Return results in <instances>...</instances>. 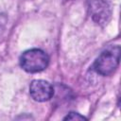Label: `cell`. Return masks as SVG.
<instances>
[{
    "mask_svg": "<svg viewBox=\"0 0 121 121\" xmlns=\"http://www.w3.org/2000/svg\"><path fill=\"white\" fill-rule=\"evenodd\" d=\"M120 60V46L112 45L103 50L94 63V69L101 76L112 75Z\"/></svg>",
    "mask_w": 121,
    "mask_h": 121,
    "instance_id": "obj_1",
    "label": "cell"
},
{
    "mask_svg": "<svg viewBox=\"0 0 121 121\" xmlns=\"http://www.w3.org/2000/svg\"><path fill=\"white\" fill-rule=\"evenodd\" d=\"M49 62V58L41 49L33 48L25 51L20 57L21 67L28 73H38L44 70Z\"/></svg>",
    "mask_w": 121,
    "mask_h": 121,
    "instance_id": "obj_2",
    "label": "cell"
},
{
    "mask_svg": "<svg viewBox=\"0 0 121 121\" xmlns=\"http://www.w3.org/2000/svg\"><path fill=\"white\" fill-rule=\"evenodd\" d=\"M88 10L90 16L97 25L104 26L111 19L112 9L105 0H90L88 3Z\"/></svg>",
    "mask_w": 121,
    "mask_h": 121,
    "instance_id": "obj_3",
    "label": "cell"
},
{
    "mask_svg": "<svg viewBox=\"0 0 121 121\" xmlns=\"http://www.w3.org/2000/svg\"><path fill=\"white\" fill-rule=\"evenodd\" d=\"M29 94L31 97L39 102L49 100L54 95L53 86L46 80L36 79L30 83Z\"/></svg>",
    "mask_w": 121,
    "mask_h": 121,
    "instance_id": "obj_4",
    "label": "cell"
},
{
    "mask_svg": "<svg viewBox=\"0 0 121 121\" xmlns=\"http://www.w3.org/2000/svg\"><path fill=\"white\" fill-rule=\"evenodd\" d=\"M63 119H64V120H84V119H86V118H85L83 115H80V114L78 113V112H69Z\"/></svg>",
    "mask_w": 121,
    "mask_h": 121,
    "instance_id": "obj_5",
    "label": "cell"
}]
</instances>
